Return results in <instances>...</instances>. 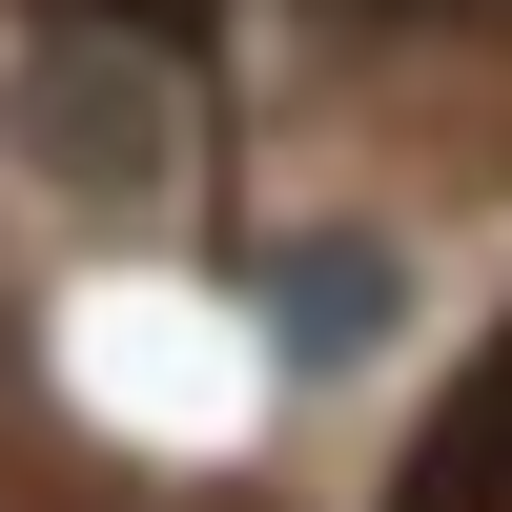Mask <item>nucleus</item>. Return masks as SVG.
<instances>
[{"label":"nucleus","instance_id":"nucleus-2","mask_svg":"<svg viewBox=\"0 0 512 512\" xmlns=\"http://www.w3.org/2000/svg\"><path fill=\"white\" fill-rule=\"evenodd\" d=\"M390 512H512V328L472 349V390L410 431V472H390Z\"/></svg>","mask_w":512,"mask_h":512},{"label":"nucleus","instance_id":"nucleus-3","mask_svg":"<svg viewBox=\"0 0 512 512\" xmlns=\"http://www.w3.org/2000/svg\"><path fill=\"white\" fill-rule=\"evenodd\" d=\"M369 328H390V246H308V267H287V349H308V369H349Z\"/></svg>","mask_w":512,"mask_h":512},{"label":"nucleus","instance_id":"nucleus-1","mask_svg":"<svg viewBox=\"0 0 512 512\" xmlns=\"http://www.w3.org/2000/svg\"><path fill=\"white\" fill-rule=\"evenodd\" d=\"M21 123L62 144V185H82V205H144V185H164V123H185V103H164V41H123V62H103L82 21H41Z\"/></svg>","mask_w":512,"mask_h":512},{"label":"nucleus","instance_id":"nucleus-5","mask_svg":"<svg viewBox=\"0 0 512 512\" xmlns=\"http://www.w3.org/2000/svg\"><path fill=\"white\" fill-rule=\"evenodd\" d=\"M349 21H512V0H349Z\"/></svg>","mask_w":512,"mask_h":512},{"label":"nucleus","instance_id":"nucleus-4","mask_svg":"<svg viewBox=\"0 0 512 512\" xmlns=\"http://www.w3.org/2000/svg\"><path fill=\"white\" fill-rule=\"evenodd\" d=\"M41 21H82V41H164V62H185V41L226 21V0H41Z\"/></svg>","mask_w":512,"mask_h":512}]
</instances>
